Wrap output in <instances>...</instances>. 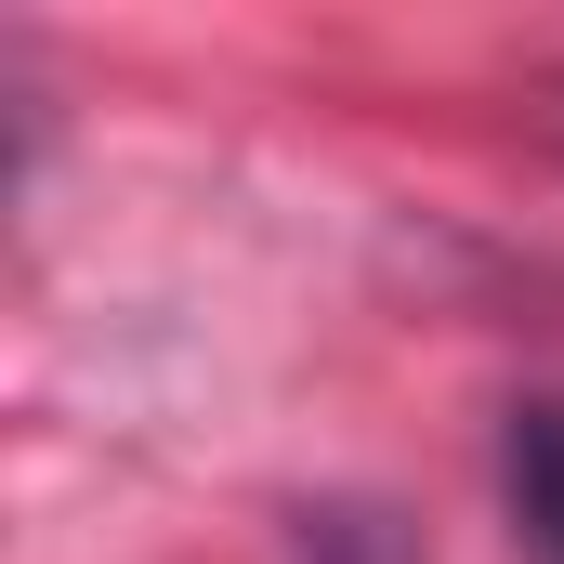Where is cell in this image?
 I'll return each instance as SVG.
<instances>
[{"label":"cell","mask_w":564,"mask_h":564,"mask_svg":"<svg viewBox=\"0 0 564 564\" xmlns=\"http://www.w3.org/2000/svg\"><path fill=\"white\" fill-rule=\"evenodd\" d=\"M499 499H512L525 564H564V408H512V433H499Z\"/></svg>","instance_id":"cell-1"},{"label":"cell","mask_w":564,"mask_h":564,"mask_svg":"<svg viewBox=\"0 0 564 564\" xmlns=\"http://www.w3.org/2000/svg\"><path fill=\"white\" fill-rule=\"evenodd\" d=\"M302 564H408V539H394L381 512H328V525H315V552H302Z\"/></svg>","instance_id":"cell-2"}]
</instances>
